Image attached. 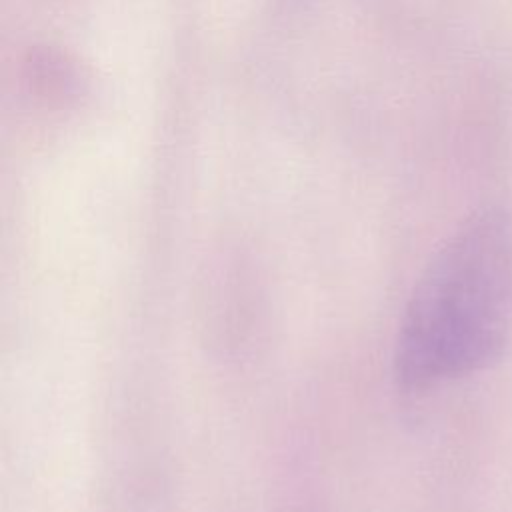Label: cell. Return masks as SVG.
Instances as JSON below:
<instances>
[{
	"instance_id": "cell-1",
	"label": "cell",
	"mask_w": 512,
	"mask_h": 512,
	"mask_svg": "<svg viewBox=\"0 0 512 512\" xmlns=\"http://www.w3.org/2000/svg\"><path fill=\"white\" fill-rule=\"evenodd\" d=\"M512 326V218L484 208L434 252L406 302L394 376L426 390L492 364Z\"/></svg>"
}]
</instances>
